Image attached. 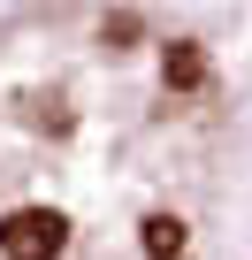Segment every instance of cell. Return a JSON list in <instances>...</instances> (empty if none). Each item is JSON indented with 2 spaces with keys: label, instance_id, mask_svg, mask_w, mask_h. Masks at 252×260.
I'll return each instance as SVG.
<instances>
[{
  "label": "cell",
  "instance_id": "1",
  "mask_svg": "<svg viewBox=\"0 0 252 260\" xmlns=\"http://www.w3.org/2000/svg\"><path fill=\"white\" fill-rule=\"evenodd\" d=\"M252 184V8L0 0V260H229Z\"/></svg>",
  "mask_w": 252,
  "mask_h": 260
},
{
  "label": "cell",
  "instance_id": "2",
  "mask_svg": "<svg viewBox=\"0 0 252 260\" xmlns=\"http://www.w3.org/2000/svg\"><path fill=\"white\" fill-rule=\"evenodd\" d=\"M229 260H252V184H244V207H237V237H229Z\"/></svg>",
  "mask_w": 252,
  "mask_h": 260
}]
</instances>
